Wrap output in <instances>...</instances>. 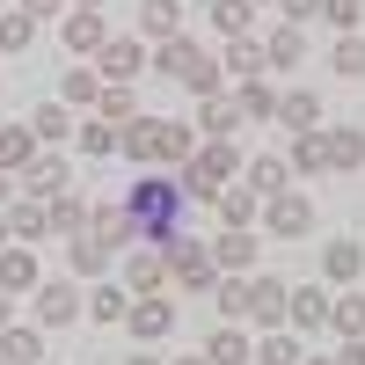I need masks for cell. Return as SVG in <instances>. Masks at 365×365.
<instances>
[{
    "instance_id": "obj_1",
    "label": "cell",
    "mask_w": 365,
    "mask_h": 365,
    "mask_svg": "<svg viewBox=\"0 0 365 365\" xmlns=\"http://www.w3.org/2000/svg\"><path fill=\"white\" fill-rule=\"evenodd\" d=\"M182 205H190V190H182V175H168V168H139V182L125 190L132 234L146 241V249H168V241L182 234Z\"/></svg>"
},
{
    "instance_id": "obj_2",
    "label": "cell",
    "mask_w": 365,
    "mask_h": 365,
    "mask_svg": "<svg viewBox=\"0 0 365 365\" xmlns=\"http://www.w3.org/2000/svg\"><path fill=\"white\" fill-rule=\"evenodd\" d=\"M197 154V125H182V117H139V125H125V154L132 168H182Z\"/></svg>"
},
{
    "instance_id": "obj_3",
    "label": "cell",
    "mask_w": 365,
    "mask_h": 365,
    "mask_svg": "<svg viewBox=\"0 0 365 365\" xmlns=\"http://www.w3.org/2000/svg\"><path fill=\"white\" fill-rule=\"evenodd\" d=\"M154 73H168L175 88H190V96L205 103V96H220V58H212L190 29L182 37H168V44H154Z\"/></svg>"
},
{
    "instance_id": "obj_4",
    "label": "cell",
    "mask_w": 365,
    "mask_h": 365,
    "mask_svg": "<svg viewBox=\"0 0 365 365\" xmlns=\"http://www.w3.org/2000/svg\"><path fill=\"white\" fill-rule=\"evenodd\" d=\"M168 285H182V292H212L220 285V263H212V241H190V234H175L168 241Z\"/></svg>"
},
{
    "instance_id": "obj_5",
    "label": "cell",
    "mask_w": 365,
    "mask_h": 365,
    "mask_svg": "<svg viewBox=\"0 0 365 365\" xmlns=\"http://www.w3.org/2000/svg\"><path fill=\"white\" fill-rule=\"evenodd\" d=\"M29 299H37V329H66L73 314H88V285L73 278V270H66V278H44Z\"/></svg>"
},
{
    "instance_id": "obj_6",
    "label": "cell",
    "mask_w": 365,
    "mask_h": 365,
    "mask_svg": "<svg viewBox=\"0 0 365 365\" xmlns=\"http://www.w3.org/2000/svg\"><path fill=\"white\" fill-rule=\"evenodd\" d=\"M146 66H154V44H146V37H110V44L96 51V73H103L110 88H132Z\"/></svg>"
},
{
    "instance_id": "obj_7",
    "label": "cell",
    "mask_w": 365,
    "mask_h": 365,
    "mask_svg": "<svg viewBox=\"0 0 365 365\" xmlns=\"http://www.w3.org/2000/svg\"><path fill=\"white\" fill-rule=\"evenodd\" d=\"M58 44H66V58H96V51L110 44L103 8H66V15H58Z\"/></svg>"
},
{
    "instance_id": "obj_8",
    "label": "cell",
    "mask_w": 365,
    "mask_h": 365,
    "mask_svg": "<svg viewBox=\"0 0 365 365\" xmlns=\"http://www.w3.org/2000/svg\"><path fill=\"white\" fill-rule=\"evenodd\" d=\"M285 299L292 285L285 278H270V270H249V329L263 336V329H285Z\"/></svg>"
},
{
    "instance_id": "obj_9",
    "label": "cell",
    "mask_w": 365,
    "mask_h": 365,
    "mask_svg": "<svg viewBox=\"0 0 365 365\" xmlns=\"http://www.w3.org/2000/svg\"><path fill=\"white\" fill-rule=\"evenodd\" d=\"M22 190H29V197H44V205H51V197H66V190H73V161H66V146H44V154L22 168Z\"/></svg>"
},
{
    "instance_id": "obj_10",
    "label": "cell",
    "mask_w": 365,
    "mask_h": 365,
    "mask_svg": "<svg viewBox=\"0 0 365 365\" xmlns=\"http://www.w3.org/2000/svg\"><path fill=\"white\" fill-rule=\"evenodd\" d=\"M263 227H270V234H285V241L314 234V197H307V190H299V182H292L285 197H270V205H263Z\"/></svg>"
},
{
    "instance_id": "obj_11",
    "label": "cell",
    "mask_w": 365,
    "mask_h": 365,
    "mask_svg": "<svg viewBox=\"0 0 365 365\" xmlns=\"http://www.w3.org/2000/svg\"><path fill=\"white\" fill-rule=\"evenodd\" d=\"M125 329H132V344H168V336H175V299H161V292H146V299H132V314H125Z\"/></svg>"
},
{
    "instance_id": "obj_12",
    "label": "cell",
    "mask_w": 365,
    "mask_h": 365,
    "mask_svg": "<svg viewBox=\"0 0 365 365\" xmlns=\"http://www.w3.org/2000/svg\"><path fill=\"white\" fill-rule=\"evenodd\" d=\"M329 307H336V292H329V285H292V299H285V329L314 336V329H329Z\"/></svg>"
},
{
    "instance_id": "obj_13",
    "label": "cell",
    "mask_w": 365,
    "mask_h": 365,
    "mask_svg": "<svg viewBox=\"0 0 365 365\" xmlns=\"http://www.w3.org/2000/svg\"><path fill=\"white\" fill-rule=\"evenodd\" d=\"M22 125L37 132V146H73V139H81V117H73V103H58V96H51V103H37V110L22 117Z\"/></svg>"
},
{
    "instance_id": "obj_14",
    "label": "cell",
    "mask_w": 365,
    "mask_h": 365,
    "mask_svg": "<svg viewBox=\"0 0 365 365\" xmlns=\"http://www.w3.org/2000/svg\"><path fill=\"white\" fill-rule=\"evenodd\" d=\"M161 285H168V256L146 249V241H139V249H125V292L146 299V292H161Z\"/></svg>"
},
{
    "instance_id": "obj_15",
    "label": "cell",
    "mask_w": 365,
    "mask_h": 365,
    "mask_svg": "<svg viewBox=\"0 0 365 365\" xmlns=\"http://www.w3.org/2000/svg\"><path fill=\"white\" fill-rule=\"evenodd\" d=\"M249 117H241V103H234V88H220V96H205L197 103V139H234Z\"/></svg>"
},
{
    "instance_id": "obj_16",
    "label": "cell",
    "mask_w": 365,
    "mask_h": 365,
    "mask_svg": "<svg viewBox=\"0 0 365 365\" xmlns=\"http://www.w3.org/2000/svg\"><path fill=\"white\" fill-rule=\"evenodd\" d=\"M37 285H44L37 249H29V241H8V249H0V292H37Z\"/></svg>"
},
{
    "instance_id": "obj_17",
    "label": "cell",
    "mask_w": 365,
    "mask_h": 365,
    "mask_svg": "<svg viewBox=\"0 0 365 365\" xmlns=\"http://www.w3.org/2000/svg\"><path fill=\"white\" fill-rule=\"evenodd\" d=\"M212 263H220L227 278H249V270H256V234L220 227V234H212Z\"/></svg>"
},
{
    "instance_id": "obj_18",
    "label": "cell",
    "mask_w": 365,
    "mask_h": 365,
    "mask_svg": "<svg viewBox=\"0 0 365 365\" xmlns=\"http://www.w3.org/2000/svg\"><path fill=\"white\" fill-rule=\"evenodd\" d=\"M125 314H132V292H125V278H96V285H88V322L125 329Z\"/></svg>"
},
{
    "instance_id": "obj_19",
    "label": "cell",
    "mask_w": 365,
    "mask_h": 365,
    "mask_svg": "<svg viewBox=\"0 0 365 365\" xmlns=\"http://www.w3.org/2000/svg\"><path fill=\"white\" fill-rule=\"evenodd\" d=\"M110 263H117V249H103L96 234H73V241H66V270H73L81 285H96V278H110Z\"/></svg>"
},
{
    "instance_id": "obj_20",
    "label": "cell",
    "mask_w": 365,
    "mask_h": 365,
    "mask_svg": "<svg viewBox=\"0 0 365 365\" xmlns=\"http://www.w3.org/2000/svg\"><path fill=\"white\" fill-rule=\"evenodd\" d=\"M322 278L336 292H351L365 278V241H329V249H322Z\"/></svg>"
},
{
    "instance_id": "obj_21",
    "label": "cell",
    "mask_w": 365,
    "mask_h": 365,
    "mask_svg": "<svg viewBox=\"0 0 365 365\" xmlns=\"http://www.w3.org/2000/svg\"><path fill=\"white\" fill-rule=\"evenodd\" d=\"M205 358H212V365H249V358H256L249 322H220V329L205 336Z\"/></svg>"
},
{
    "instance_id": "obj_22",
    "label": "cell",
    "mask_w": 365,
    "mask_h": 365,
    "mask_svg": "<svg viewBox=\"0 0 365 365\" xmlns=\"http://www.w3.org/2000/svg\"><path fill=\"white\" fill-rule=\"evenodd\" d=\"M241 182H249V190L270 205V197H285V190H292V161H285V154H256L249 168H241Z\"/></svg>"
},
{
    "instance_id": "obj_23",
    "label": "cell",
    "mask_w": 365,
    "mask_h": 365,
    "mask_svg": "<svg viewBox=\"0 0 365 365\" xmlns=\"http://www.w3.org/2000/svg\"><path fill=\"white\" fill-rule=\"evenodd\" d=\"M212 212H220V227H241V234H256V220H263V197L249 190V182H227Z\"/></svg>"
},
{
    "instance_id": "obj_24",
    "label": "cell",
    "mask_w": 365,
    "mask_h": 365,
    "mask_svg": "<svg viewBox=\"0 0 365 365\" xmlns=\"http://www.w3.org/2000/svg\"><path fill=\"white\" fill-rule=\"evenodd\" d=\"M285 161H292V175H329V125H314V132H292Z\"/></svg>"
},
{
    "instance_id": "obj_25",
    "label": "cell",
    "mask_w": 365,
    "mask_h": 365,
    "mask_svg": "<svg viewBox=\"0 0 365 365\" xmlns=\"http://www.w3.org/2000/svg\"><path fill=\"white\" fill-rule=\"evenodd\" d=\"M278 96H285V88H270V73H256V81L234 88V103H241V117H249V125H278Z\"/></svg>"
},
{
    "instance_id": "obj_26",
    "label": "cell",
    "mask_w": 365,
    "mask_h": 365,
    "mask_svg": "<svg viewBox=\"0 0 365 365\" xmlns=\"http://www.w3.org/2000/svg\"><path fill=\"white\" fill-rule=\"evenodd\" d=\"M88 234H96L103 249H117V256H125V249H139V234H132V212H125V205H96Z\"/></svg>"
},
{
    "instance_id": "obj_27",
    "label": "cell",
    "mask_w": 365,
    "mask_h": 365,
    "mask_svg": "<svg viewBox=\"0 0 365 365\" xmlns=\"http://www.w3.org/2000/svg\"><path fill=\"white\" fill-rule=\"evenodd\" d=\"M139 37H146V44L182 37V0H139Z\"/></svg>"
},
{
    "instance_id": "obj_28",
    "label": "cell",
    "mask_w": 365,
    "mask_h": 365,
    "mask_svg": "<svg viewBox=\"0 0 365 365\" xmlns=\"http://www.w3.org/2000/svg\"><path fill=\"white\" fill-rule=\"evenodd\" d=\"M220 66L234 73V81H256V73H270V51H263V37L249 29V37H227V58Z\"/></svg>"
},
{
    "instance_id": "obj_29",
    "label": "cell",
    "mask_w": 365,
    "mask_h": 365,
    "mask_svg": "<svg viewBox=\"0 0 365 365\" xmlns=\"http://www.w3.org/2000/svg\"><path fill=\"white\" fill-rule=\"evenodd\" d=\"M8 227H15V241H51V205L22 190V197L8 205Z\"/></svg>"
},
{
    "instance_id": "obj_30",
    "label": "cell",
    "mask_w": 365,
    "mask_h": 365,
    "mask_svg": "<svg viewBox=\"0 0 365 365\" xmlns=\"http://www.w3.org/2000/svg\"><path fill=\"white\" fill-rule=\"evenodd\" d=\"M278 125L285 132H314L322 125V96H314V88H285V96H278Z\"/></svg>"
},
{
    "instance_id": "obj_31",
    "label": "cell",
    "mask_w": 365,
    "mask_h": 365,
    "mask_svg": "<svg viewBox=\"0 0 365 365\" xmlns=\"http://www.w3.org/2000/svg\"><path fill=\"white\" fill-rule=\"evenodd\" d=\"M329 168H336V175H358L365 168V132L358 125H329Z\"/></svg>"
},
{
    "instance_id": "obj_32",
    "label": "cell",
    "mask_w": 365,
    "mask_h": 365,
    "mask_svg": "<svg viewBox=\"0 0 365 365\" xmlns=\"http://www.w3.org/2000/svg\"><path fill=\"white\" fill-rule=\"evenodd\" d=\"M73 146H81L88 161H117V154H125V125H103V117H88Z\"/></svg>"
},
{
    "instance_id": "obj_33",
    "label": "cell",
    "mask_w": 365,
    "mask_h": 365,
    "mask_svg": "<svg viewBox=\"0 0 365 365\" xmlns=\"http://www.w3.org/2000/svg\"><path fill=\"white\" fill-rule=\"evenodd\" d=\"M37 154H44V146H37V132H29V125H0V168H8V175H22Z\"/></svg>"
},
{
    "instance_id": "obj_34",
    "label": "cell",
    "mask_w": 365,
    "mask_h": 365,
    "mask_svg": "<svg viewBox=\"0 0 365 365\" xmlns=\"http://www.w3.org/2000/svg\"><path fill=\"white\" fill-rule=\"evenodd\" d=\"M103 88H110V81H103L96 66H66V81H58V103H73V110H96V103H103Z\"/></svg>"
},
{
    "instance_id": "obj_35",
    "label": "cell",
    "mask_w": 365,
    "mask_h": 365,
    "mask_svg": "<svg viewBox=\"0 0 365 365\" xmlns=\"http://www.w3.org/2000/svg\"><path fill=\"white\" fill-rule=\"evenodd\" d=\"M88 220H96V205H88L81 190H66V197H51V234H58V241H73V234H88Z\"/></svg>"
},
{
    "instance_id": "obj_36",
    "label": "cell",
    "mask_w": 365,
    "mask_h": 365,
    "mask_svg": "<svg viewBox=\"0 0 365 365\" xmlns=\"http://www.w3.org/2000/svg\"><path fill=\"white\" fill-rule=\"evenodd\" d=\"M299 358H307V351H299V329H263L249 365H299Z\"/></svg>"
},
{
    "instance_id": "obj_37",
    "label": "cell",
    "mask_w": 365,
    "mask_h": 365,
    "mask_svg": "<svg viewBox=\"0 0 365 365\" xmlns=\"http://www.w3.org/2000/svg\"><path fill=\"white\" fill-rule=\"evenodd\" d=\"M0 358H8V365H37V358H44V329H37V322L0 329Z\"/></svg>"
},
{
    "instance_id": "obj_38",
    "label": "cell",
    "mask_w": 365,
    "mask_h": 365,
    "mask_svg": "<svg viewBox=\"0 0 365 365\" xmlns=\"http://www.w3.org/2000/svg\"><path fill=\"white\" fill-rule=\"evenodd\" d=\"M205 15L220 37H249V15H256V0H205Z\"/></svg>"
},
{
    "instance_id": "obj_39",
    "label": "cell",
    "mask_w": 365,
    "mask_h": 365,
    "mask_svg": "<svg viewBox=\"0 0 365 365\" xmlns=\"http://www.w3.org/2000/svg\"><path fill=\"white\" fill-rule=\"evenodd\" d=\"M263 51H270V66H299V58H307V29H292V22H278L263 37Z\"/></svg>"
},
{
    "instance_id": "obj_40",
    "label": "cell",
    "mask_w": 365,
    "mask_h": 365,
    "mask_svg": "<svg viewBox=\"0 0 365 365\" xmlns=\"http://www.w3.org/2000/svg\"><path fill=\"white\" fill-rule=\"evenodd\" d=\"M37 29H44L37 15H22V8H8V15H0V51H8V58H15V51H29V44H37Z\"/></svg>"
},
{
    "instance_id": "obj_41",
    "label": "cell",
    "mask_w": 365,
    "mask_h": 365,
    "mask_svg": "<svg viewBox=\"0 0 365 365\" xmlns=\"http://www.w3.org/2000/svg\"><path fill=\"white\" fill-rule=\"evenodd\" d=\"M329 329L351 344V336H365V292H336V307H329Z\"/></svg>"
},
{
    "instance_id": "obj_42",
    "label": "cell",
    "mask_w": 365,
    "mask_h": 365,
    "mask_svg": "<svg viewBox=\"0 0 365 365\" xmlns=\"http://www.w3.org/2000/svg\"><path fill=\"white\" fill-rule=\"evenodd\" d=\"M212 299H220V322H249V278H227V270H220Z\"/></svg>"
},
{
    "instance_id": "obj_43",
    "label": "cell",
    "mask_w": 365,
    "mask_h": 365,
    "mask_svg": "<svg viewBox=\"0 0 365 365\" xmlns=\"http://www.w3.org/2000/svg\"><path fill=\"white\" fill-rule=\"evenodd\" d=\"M329 66H336L344 81H365V29H351V37H336V51H329Z\"/></svg>"
},
{
    "instance_id": "obj_44",
    "label": "cell",
    "mask_w": 365,
    "mask_h": 365,
    "mask_svg": "<svg viewBox=\"0 0 365 365\" xmlns=\"http://www.w3.org/2000/svg\"><path fill=\"white\" fill-rule=\"evenodd\" d=\"M96 117H103V125H139V103H132V88H103Z\"/></svg>"
},
{
    "instance_id": "obj_45",
    "label": "cell",
    "mask_w": 365,
    "mask_h": 365,
    "mask_svg": "<svg viewBox=\"0 0 365 365\" xmlns=\"http://www.w3.org/2000/svg\"><path fill=\"white\" fill-rule=\"evenodd\" d=\"M322 22L336 29V37H351V29L365 22V0H322Z\"/></svg>"
},
{
    "instance_id": "obj_46",
    "label": "cell",
    "mask_w": 365,
    "mask_h": 365,
    "mask_svg": "<svg viewBox=\"0 0 365 365\" xmlns=\"http://www.w3.org/2000/svg\"><path fill=\"white\" fill-rule=\"evenodd\" d=\"M278 15H285V22H292V29H307V22H314V15H322V0H278Z\"/></svg>"
},
{
    "instance_id": "obj_47",
    "label": "cell",
    "mask_w": 365,
    "mask_h": 365,
    "mask_svg": "<svg viewBox=\"0 0 365 365\" xmlns=\"http://www.w3.org/2000/svg\"><path fill=\"white\" fill-rule=\"evenodd\" d=\"M15 8H22V15H37V22H44V15H66V0H15Z\"/></svg>"
},
{
    "instance_id": "obj_48",
    "label": "cell",
    "mask_w": 365,
    "mask_h": 365,
    "mask_svg": "<svg viewBox=\"0 0 365 365\" xmlns=\"http://www.w3.org/2000/svg\"><path fill=\"white\" fill-rule=\"evenodd\" d=\"M15 197H22V175H8V168H0V212H8Z\"/></svg>"
},
{
    "instance_id": "obj_49",
    "label": "cell",
    "mask_w": 365,
    "mask_h": 365,
    "mask_svg": "<svg viewBox=\"0 0 365 365\" xmlns=\"http://www.w3.org/2000/svg\"><path fill=\"white\" fill-rule=\"evenodd\" d=\"M336 365H365V336H351V344L336 351Z\"/></svg>"
},
{
    "instance_id": "obj_50",
    "label": "cell",
    "mask_w": 365,
    "mask_h": 365,
    "mask_svg": "<svg viewBox=\"0 0 365 365\" xmlns=\"http://www.w3.org/2000/svg\"><path fill=\"white\" fill-rule=\"evenodd\" d=\"M0 329H15V292H0Z\"/></svg>"
},
{
    "instance_id": "obj_51",
    "label": "cell",
    "mask_w": 365,
    "mask_h": 365,
    "mask_svg": "<svg viewBox=\"0 0 365 365\" xmlns=\"http://www.w3.org/2000/svg\"><path fill=\"white\" fill-rule=\"evenodd\" d=\"M8 241H15V227H8V212H0V249H8Z\"/></svg>"
},
{
    "instance_id": "obj_52",
    "label": "cell",
    "mask_w": 365,
    "mask_h": 365,
    "mask_svg": "<svg viewBox=\"0 0 365 365\" xmlns=\"http://www.w3.org/2000/svg\"><path fill=\"white\" fill-rule=\"evenodd\" d=\"M299 365H336V358H314V351H307V358H299Z\"/></svg>"
},
{
    "instance_id": "obj_53",
    "label": "cell",
    "mask_w": 365,
    "mask_h": 365,
    "mask_svg": "<svg viewBox=\"0 0 365 365\" xmlns=\"http://www.w3.org/2000/svg\"><path fill=\"white\" fill-rule=\"evenodd\" d=\"M175 365H212V358H205V351H197V358H175Z\"/></svg>"
},
{
    "instance_id": "obj_54",
    "label": "cell",
    "mask_w": 365,
    "mask_h": 365,
    "mask_svg": "<svg viewBox=\"0 0 365 365\" xmlns=\"http://www.w3.org/2000/svg\"><path fill=\"white\" fill-rule=\"evenodd\" d=\"M66 8H103V0H66Z\"/></svg>"
},
{
    "instance_id": "obj_55",
    "label": "cell",
    "mask_w": 365,
    "mask_h": 365,
    "mask_svg": "<svg viewBox=\"0 0 365 365\" xmlns=\"http://www.w3.org/2000/svg\"><path fill=\"white\" fill-rule=\"evenodd\" d=\"M125 365H161V358H125Z\"/></svg>"
},
{
    "instance_id": "obj_56",
    "label": "cell",
    "mask_w": 365,
    "mask_h": 365,
    "mask_svg": "<svg viewBox=\"0 0 365 365\" xmlns=\"http://www.w3.org/2000/svg\"><path fill=\"white\" fill-rule=\"evenodd\" d=\"M256 8H278V0H256Z\"/></svg>"
},
{
    "instance_id": "obj_57",
    "label": "cell",
    "mask_w": 365,
    "mask_h": 365,
    "mask_svg": "<svg viewBox=\"0 0 365 365\" xmlns=\"http://www.w3.org/2000/svg\"><path fill=\"white\" fill-rule=\"evenodd\" d=\"M0 365H8V358H0Z\"/></svg>"
}]
</instances>
